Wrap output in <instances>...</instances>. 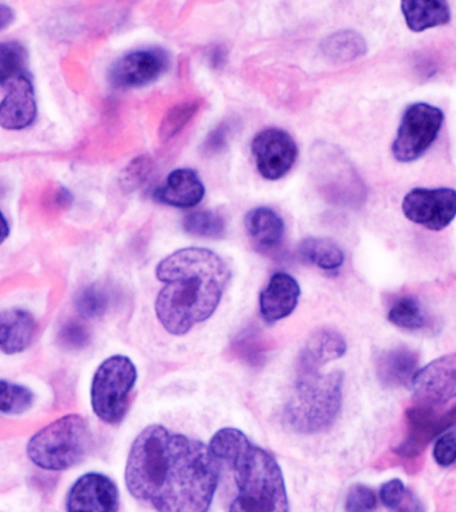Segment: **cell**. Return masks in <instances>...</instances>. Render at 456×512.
<instances>
[{"instance_id": "cell-11", "label": "cell", "mask_w": 456, "mask_h": 512, "mask_svg": "<svg viewBox=\"0 0 456 512\" xmlns=\"http://www.w3.org/2000/svg\"><path fill=\"white\" fill-rule=\"evenodd\" d=\"M170 59L163 48L152 47L128 52L111 67L110 80L116 88L146 86L167 70Z\"/></svg>"}, {"instance_id": "cell-20", "label": "cell", "mask_w": 456, "mask_h": 512, "mask_svg": "<svg viewBox=\"0 0 456 512\" xmlns=\"http://www.w3.org/2000/svg\"><path fill=\"white\" fill-rule=\"evenodd\" d=\"M247 235L260 250H271L279 246L284 235L282 216L267 207L251 210L244 219Z\"/></svg>"}, {"instance_id": "cell-34", "label": "cell", "mask_w": 456, "mask_h": 512, "mask_svg": "<svg viewBox=\"0 0 456 512\" xmlns=\"http://www.w3.org/2000/svg\"><path fill=\"white\" fill-rule=\"evenodd\" d=\"M407 491L402 480L392 479L380 488V500H382L388 510L396 512L400 504L403 503L404 498H406Z\"/></svg>"}, {"instance_id": "cell-8", "label": "cell", "mask_w": 456, "mask_h": 512, "mask_svg": "<svg viewBox=\"0 0 456 512\" xmlns=\"http://www.w3.org/2000/svg\"><path fill=\"white\" fill-rule=\"evenodd\" d=\"M404 216L431 231H442L456 218V191L452 188H414L404 196Z\"/></svg>"}, {"instance_id": "cell-40", "label": "cell", "mask_w": 456, "mask_h": 512, "mask_svg": "<svg viewBox=\"0 0 456 512\" xmlns=\"http://www.w3.org/2000/svg\"><path fill=\"white\" fill-rule=\"evenodd\" d=\"M448 414H450L451 419L454 420V423L456 422V407L452 408V410L448 411Z\"/></svg>"}, {"instance_id": "cell-32", "label": "cell", "mask_w": 456, "mask_h": 512, "mask_svg": "<svg viewBox=\"0 0 456 512\" xmlns=\"http://www.w3.org/2000/svg\"><path fill=\"white\" fill-rule=\"evenodd\" d=\"M378 504L375 492L363 484H355L348 491L346 512H374Z\"/></svg>"}, {"instance_id": "cell-37", "label": "cell", "mask_w": 456, "mask_h": 512, "mask_svg": "<svg viewBox=\"0 0 456 512\" xmlns=\"http://www.w3.org/2000/svg\"><path fill=\"white\" fill-rule=\"evenodd\" d=\"M16 14L14 8L7 4L0 3V32L7 30L15 22Z\"/></svg>"}, {"instance_id": "cell-14", "label": "cell", "mask_w": 456, "mask_h": 512, "mask_svg": "<svg viewBox=\"0 0 456 512\" xmlns=\"http://www.w3.org/2000/svg\"><path fill=\"white\" fill-rule=\"evenodd\" d=\"M299 296L298 282L286 272H276L271 276L266 288L260 292V315L267 323L286 319L298 306Z\"/></svg>"}, {"instance_id": "cell-19", "label": "cell", "mask_w": 456, "mask_h": 512, "mask_svg": "<svg viewBox=\"0 0 456 512\" xmlns=\"http://www.w3.org/2000/svg\"><path fill=\"white\" fill-rule=\"evenodd\" d=\"M376 372L384 386H404L411 383L418 372V355L407 347L383 351L376 359Z\"/></svg>"}, {"instance_id": "cell-30", "label": "cell", "mask_w": 456, "mask_h": 512, "mask_svg": "<svg viewBox=\"0 0 456 512\" xmlns=\"http://www.w3.org/2000/svg\"><path fill=\"white\" fill-rule=\"evenodd\" d=\"M58 339L66 350L79 351L91 343V334L79 320H68L60 328Z\"/></svg>"}, {"instance_id": "cell-39", "label": "cell", "mask_w": 456, "mask_h": 512, "mask_svg": "<svg viewBox=\"0 0 456 512\" xmlns=\"http://www.w3.org/2000/svg\"><path fill=\"white\" fill-rule=\"evenodd\" d=\"M212 56H214V60H212V64L215 67L220 66V64L224 63V58H226V52L222 51V48H215L214 52H211Z\"/></svg>"}, {"instance_id": "cell-28", "label": "cell", "mask_w": 456, "mask_h": 512, "mask_svg": "<svg viewBox=\"0 0 456 512\" xmlns=\"http://www.w3.org/2000/svg\"><path fill=\"white\" fill-rule=\"evenodd\" d=\"M34 403V394L30 388L0 380V412L18 415L30 410Z\"/></svg>"}, {"instance_id": "cell-16", "label": "cell", "mask_w": 456, "mask_h": 512, "mask_svg": "<svg viewBox=\"0 0 456 512\" xmlns=\"http://www.w3.org/2000/svg\"><path fill=\"white\" fill-rule=\"evenodd\" d=\"M204 192V184L194 170L179 168L167 176L162 186L156 188L152 198L167 206L192 208L202 202Z\"/></svg>"}, {"instance_id": "cell-36", "label": "cell", "mask_w": 456, "mask_h": 512, "mask_svg": "<svg viewBox=\"0 0 456 512\" xmlns=\"http://www.w3.org/2000/svg\"><path fill=\"white\" fill-rule=\"evenodd\" d=\"M396 512H424V507L422 502L411 491H407L406 498H404L403 503L400 504Z\"/></svg>"}, {"instance_id": "cell-35", "label": "cell", "mask_w": 456, "mask_h": 512, "mask_svg": "<svg viewBox=\"0 0 456 512\" xmlns=\"http://www.w3.org/2000/svg\"><path fill=\"white\" fill-rule=\"evenodd\" d=\"M228 132H230V127L227 124H220L219 127H216L204 142V152L211 155L224 150V147L227 146Z\"/></svg>"}, {"instance_id": "cell-15", "label": "cell", "mask_w": 456, "mask_h": 512, "mask_svg": "<svg viewBox=\"0 0 456 512\" xmlns=\"http://www.w3.org/2000/svg\"><path fill=\"white\" fill-rule=\"evenodd\" d=\"M407 419V439L398 450L399 454L403 456L419 455L431 439L454 424V420L451 419L448 412L439 415L432 410V407L427 406L411 408L407 412Z\"/></svg>"}, {"instance_id": "cell-38", "label": "cell", "mask_w": 456, "mask_h": 512, "mask_svg": "<svg viewBox=\"0 0 456 512\" xmlns=\"http://www.w3.org/2000/svg\"><path fill=\"white\" fill-rule=\"evenodd\" d=\"M10 231V223H8L6 216L0 210V244L6 242L8 236H10Z\"/></svg>"}, {"instance_id": "cell-29", "label": "cell", "mask_w": 456, "mask_h": 512, "mask_svg": "<svg viewBox=\"0 0 456 512\" xmlns=\"http://www.w3.org/2000/svg\"><path fill=\"white\" fill-rule=\"evenodd\" d=\"M200 103L198 100H192V102H184L174 106L167 115L164 116L162 124L159 128V136L162 140L171 139L172 136L178 134L179 131L183 130L196 112H198Z\"/></svg>"}, {"instance_id": "cell-5", "label": "cell", "mask_w": 456, "mask_h": 512, "mask_svg": "<svg viewBox=\"0 0 456 512\" xmlns=\"http://www.w3.org/2000/svg\"><path fill=\"white\" fill-rule=\"evenodd\" d=\"M92 446L87 420L78 414L64 415L36 432L27 444V456L47 471L68 470L84 458Z\"/></svg>"}, {"instance_id": "cell-26", "label": "cell", "mask_w": 456, "mask_h": 512, "mask_svg": "<svg viewBox=\"0 0 456 512\" xmlns=\"http://www.w3.org/2000/svg\"><path fill=\"white\" fill-rule=\"evenodd\" d=\"M28 54L19 42H0V86L28 74Z\"/></svg>"}, {"instance_id": "cell-23", "label": "cell", "mask_w": 456, "mask_h": 512, "mask_svg": "<svg viewBox=\"0 0 456 512\" xmlns=\"http://www.w3.org/2000/svg\"><path fill=\"white\" fill-rule=\"evenodd\" d=\"M299 254L306 262L324 271L339 270L344 263L342 248L330 239L307 238L299 246Z\"/></svg>"}, {"instance_id": "cell-7", "label": "cell", "mask_w": 456, "mask_h": 512, "mask_svg": "<svg viewBox=\"0 0 456 512\" xmlns=\"http://www.w3.org/2000/svg\"><path fill=\"white\" fill-rule=\"evenodd\" d=\"M444 122L440 108L415 103L404 111L398 134L392 143V155L400 163L415 162L426 154L438 138Z\"/></svg>"}, {"instance_id": "cell-12", "label": "cell", "mask_w": 456, "mask_h": 512, "mask_svg": "<svg viewBox=\"0 0 456 512\" xmlns=\"http://www.w3.org/2000/svg\"><path fill=\"white\" fill-rule=\"evenodd\" d=\"M66 508L67 512H118V487L99 472L80 476L68 492Z\"/></svg>"}, {"instance_id": "cell-27", "label": "cell", "mask_w": 456, "mask_h": 512, "mask_svg": "<svg viewBox=\"0 0 456 512\" xmlns=\"http://www.w3.org/2000/svg\"><path fill=\"white\" fill-rule=\"evenodd\" d=\"M183 228L187 234L199 238L216 239L226 234V222L212 211H196L184 216Z\"/></svg>"}, {"instance_id": "cell-33", "label": "cell", "mask_w": 456, "mask_h": 512, "mask_svg": "<svg viewBox=\"0 0 456 512\" xmlns=\"http://www.w3.org/2000/svg\"><path fill=\"white\" fill-rule=\"evenodd\" d=\"M435 462L442 467H450L456 462V434L447 432L436 440L434 448Z\"/></svg>"}, {"instance_id": "cell-31", "label": "cell", "mask_w": 456, "mask_h": 512, "mask_svg": "<svg viewBox=\"0 0 456 512\" xmlns=\"http://www.w3.org/2000/svg\"><path fill=\"white\" fill-rule=\"evenodd\" d=\"M154 170V163L148 156H139L132 160L130 164L122 172V186L126 191H135L136 188L146 183L150 178L151 172Z\"/></svg>"}, {"instance_id": "cell-25", "label": "cell", "mask_w": 456, "mask_h": 512, "mask_svg": "<svg viewBox=\"0 0 456 512\" xmlns=\"http://www.w3.org/2000/svg\"><path fill=\"white\" fill-rule=\"evenodd\" d=\"M388 320L395 326L410 331L422 330L427 324L422 304L414 296L396 299L388 311Z\"/></svg>"}, {"instance_id": "cell-22", "label": "cell", "mask_w": 456, "mask_h": 512, "mask_svg": "<svg viewBox=\"0 0 456 512\" xmlns=\"http://www.w3.org/2000/svg\"><path fill=\"white\" fill-rule=\"evenodd\" d=\"M367 44L355 31H338L323 40L322 52L335 63L351 62L366 54Z\"/></svg>"}, {"instance_id": "cell-6", "label": "cell", "mask_w": 456, "mask_h": 512, "mask_svg": "<svg viewBox=\"0 0 456 512\" xmlns=\"http://www.w3.org/2000/svg\"><path fill=\"white\" fill-rule=\"evenodd\" d=\"M138 371L130 358L114 355L96 370L91 384V406L95 415L107 424H119L131 403Z\"/></svg>"}, {"instance_id": "cell-9", "label": "cell", "mask_w": 456, "mask_h": 512, "mask_svg": "<svg viewBox=\"0 0 456 512\" xmlns=\"http://www.w3.org/2000/svg\"><path fill=\"white\" fill-rule=\"evenodd\" d=\"M252 154L256 167L264 179L283 178L298 158V147L286 131L267 128L252 140Z\"/></svg>"}, {"instance_id": "cell-18", "label": "cell", "mask_w": 456, "mask_h": 512, "mask_svg": "<svg viewBox=\"0 0 456 512\" xmlns=\"http://www.w3.org/2000/svg\"><path fill=\"white\" fill-rule=\"evenodd\" d=\"M36 332V320L30 312L14 308L0 312V351L19 354L30 347Z\"/></svg>"}, {"instance_id": "cell-3", "label": "cell", "mask_w": 456, "mask_h": 512, "mask_svg": "<svg viewBox=\"0 0 456 512\" xmlns=\"http://www.w3.org/2000/svg\"><path fill=\"white\" fill-rule=\"evenodd\" d=\"M210 450L234 475L236 496L228 512H288L283 472L274 456L234 427L212 436Z\"/></svg>"}, {"instance_id": "cell-13", "label": "cell", "mask_w": 456, "mask_h": 512, "mask_svg": "<svg viewBox=\"0 0 456 512\" xmlns=\"http://www.w3.org/2000/svg\"><path fill=\"white\" fill-rule=\"evenodd\" d=\"M0 102V127L8 131L26 130L38 115L35 88L30 74L19 76L6 86Z\"/></svg>"}, {"instance_id": "cell-17", "label": "cell", "mask_w": 456, "mask_h": 512, "mask_svg": "<svg viewBox=\"0 0 456 512\" xmlns=\"http://www.w3.org/2000/svg\"><path fill=\"white\" fill-rule=\"evenodd\" d=\"M347 351V343L338 331L323 328L315 331L304 344L298 359L302 370H320L328 362L342 358Z\"/></svg>"}, {"instance_id": "cell-1", "label": "cell", "mask_w": 456, "mask_h": 512, "mask_svg": "<svg viewBox=\"0 0 456 512\" xmlns=\"http://www.w3.org/2000/svg\"><path fill=\"white\" fill-rule=\"evenodd\" d=\"M219 476L210 446L159 424L144 428L128 454V491L158 512H208Z\"/></svg>"}, {"instance_id": "cell-10", "label": "cell", "mask_w": 456, "mask_h": 512, "mask_svg": "<svg viewBox=\"0 0 456 512\" xmlns=\"http://www.w3.org/2000/svg\"><path fill=\"white\" fill-rule=\"evenodd\" d=\"M412 392L422 406L434 407L456 398V352L432 360L411 380Z\"/></svg>"}, {"instance_id": "cell-21", "label": "cell", "mask_w": 456, "mask_h": 512, "mask_svg": "<svg viewBox=\"0 0 456 512\" xmlns=\"http://www.w3.org/2000/svg\"><path fill=\"white\" fill-rule=\"evenodd\" d=\"M400 7L407 27L414 32L444 26L451 20L450 6L443 0H406Z\"/></svg>"}, {"instance_id": "cell-24", "label": "cell", "mask_w": 456, "mask_h": 512, "mask_svg": "<svg viewBox=\"0 0 456 512\" xmlns=\"http://www.w3.org/2000/svg\"><path fill=\"white\" fill-rule=\"evenodd\" d=\"M114 300L110 287L94 283L79 292L75 299V307L82 318H102L110 310Z\"/></svg>"}, {"instance_id": "cell-4", "label": "cell", "mask_w": 456, "mask_h": 512, "mask_svg": "<svg viewBox=\"0 0 456 512\" xmlns=\"http://www.w3.org/2000/svg\"><path fill=\"white\" fill-rule=\"evenodd\" d=\"M344 376L340 371L296 368V382L284 407V420L300 434H318L338 418L343 400Z\"/></svg>"}, {"instance_id": "cell-2", "label": "cell", "mask_w": 456, "mask_h": 512, "mask_svg": "<svg viewBox=\"0 0 456 512\" xmlns=\"http://www.w3.org/2000/svg\"><path fill=\"white\" fill-rule=\"evenodd\" d=\"M156 276L164 283L155 302L156 316L171 335H184L214 314L230 270L214 251L191 247L164 258Z\"/></svg>"}]
</instances>
